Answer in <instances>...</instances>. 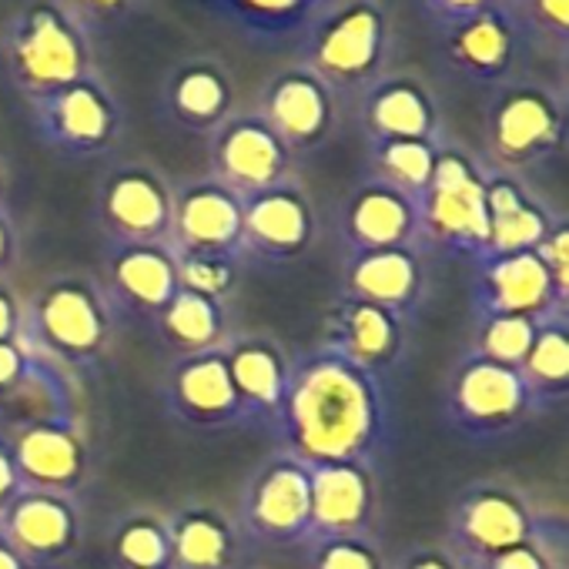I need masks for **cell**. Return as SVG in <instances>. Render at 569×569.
Returning a JSON list of instances; mask_svg holds the SVG:
<instances>
[{
  "label": "cell",
  "mask_w": 569,
  "mask_h": 569,
  "mask_svg": "<svg viewBox=\"0 0 569 569\" xmlns=\"http://www.w3.org/2000/svg\"><path fill=\"white\" fill-rule=\"evenodd\" d=\"M258 114L296 158L329 144L339 121V101L306 64H299L289 71H278L264 84Z\"/></svg>",
  "instance_id": "21"
},
{
  "label": "cell",
  "mask_w": 569,
  "mask_h": 569,
  "mask_svg": "<svg viewBox=\"0 0 569 569\" xmlns=\"http://www.w3.org/2000/svg\"><path fill=\"white\" fill-rule=\"evenodd\" d=\"M519 379L529 396L532 416L559 409L569 396V316L536 326L532 346L519 362Z\"/></svg>",
  "instance_id": "33"
},
{
  "label": "cell",
  "mask_w": 569,
  "mask_h": 569,
  "mask_svg": "<svg viewBox=\"0 0 569 569\" xmlns=\"http://www.w3.org/2000/svg\"><path fill=\"white\" fill-rule=\"evenodd\" d=\"M98 278L104 281L121 319H138L144 326H151L181 289L178 258L168 241H151V244L104 241Z\"/></svg>",
  "instance_id": "19"
},
{
  "label": "cell",
  "mask_w": 569,
  "mask_h": 569,
  "mask_svg": "<svg viewBox=\"0 0 569 569\" xmlns=\"http://www.w3.org/2000/svg\"><path fill=\"white\" fill-rule=\"evenodd\" d=\"M0 569H34L4 536H0Z\"/></svg>",
  "instance_id": "47"
},
{
  "label": "cell",
  "mask_w": 569,
  "mask_h": 569,
  "mask_svg": "<svg viewBox=\"0 0 569 569\" xmlns=\"http://www.w3.org/2000/svg\"><path fill=\"white\" fill-rule=\"evenodd\" d=\"M389 569H462L456 556L442 542H419L406 552H399Z\"/></svg>",
  "instance_id": "44"
},
{
  "label": "cell",
  "mask_w": 569,
  "mask_h": 569,
  "mask_svg": "<svg viewBox=\"0 0 569 569\" xmlns=\"http://www.w3.org/2000/svg\"><path fill=\"white\" fill-rule=\"evenodd\" d=\"M519 316L536 326L569 316V274L532 251L472 261V319Z\"/></svg>",
  "instance_id": "10"
},
{
  "label": "cell",
  "mask_w": 569,
  "mask_h": 569,
  "mask_svg": "<svg viewBox=\"0 0 569 569\" xmlns=\"http://www.w3.org/2000/svg\"><path fill=\"white\" fill-rule=\"evenodd\" d=\"M148 329L168 359L221 349L241 332L234 299H214L191 289H178V296Z\"/></svg>",
  "instance_id": "30"
},
{
  "label": "cell",
  "mask_w": 569,
  "mask_h": 569,
  "mask_svg": "<svg viewBox=\"0 0 569 569\" xmlns=\"http://www.w3.org/2000/svg\"><path fill=\"white\" fill-rule=\"evenodd\" d=\"M439 412L459 439L476 446L502 442L536 419L519 372L486 359L472 346H466L449 366Z\"/></svg>",
  "instance_id": "8"
},
{
  "label": "cell",
  "mask_w": 569,
  "mask_h": 569,
  "mask_svg": "<svg viewBox=\"0 0 569 569\" xmlns=\"http://www.w3.org/2000/svg\"><path fill=\"white\" fill-rule=\"evenodd\" d=\"M18 319H21V299L8 284H0V342H11L18 336Z\"/></svg>",
  "instance_id": "45"
},
{
  "label": "cell",
  "mask_w": 569,
  "mask_h": 569,
  "mask_svg": "<svg viewBox=\"0 0 569 569\" xmlns=\"http://www.w3.org/2000/svg\"><path fill=\"white\" fill-rule=\"evenodd\" d=\"M244 569H254V566H244Z\"/></svg>",
  "instance_id": "49"
},
{
  "label": "cell",
  "mask_w": 569,
  "mask_h": 569,
  "mask_svg": "<svg viewBox=\"0 0 569 569\" xmlns=\"http://www.w3.org/2000/svg\"><path fill=\"white\" fill-rule=\"evenodd\" d=\"M211 14L258 44L306 38L339 0H204Z\"/></svg>",
  "instance_id": "32"
},
{
  "label": "cell",
  "mask_w": 569,
  "mask_h": 569,
  "mask_svg": "<svg viewBox=\"0 0 569 569\" xmlns=\"http://www.w3.org/2000/svg\"><path fill=\"white\" fill-rule=\"evenodd\" d=\"M546 512L549 509L526 482L512 476H482L456 492L439 542L462 569H479L502 549L529 539Z\"/></svg>",
  "instance_id": "6"
},
{
  "label": "cell",
  "mask_w": 569,
  "mask_h": 569,
  "mask_svg": "<svg viewBox=\"0 0 569 569\" xmlns=\"http://www.w3.org/2000/svg\"><path fill=\"white\" fill-rule=\"evenodd\" d=\"M114 569H171L168 522L158 506H131L111 526Z\"/></svg>",
  "instance_id": "34"
},
{
  "label": "cell",
  "mask_w": 569,
  "mask_h": 569,
  "mask_svg": "<svg viewBox=\"0 0 569 569\" xmlns=\"http://www.w3.org/2000/svg\"><path fill=\"white\" fill-rule=\"evenodd\" d=\"M174 254L198 258H231L244 264L241 254V198L228 191L211 174L174 184L171 201V234Z\"/></svg>",
  "instance_id": "20"
},
{
  "label": "cell",
  "mask_w": 569,
  "mask_h": 569,
  "mask_svg": "<svg viewBox=\"0 0 569 569\" xmlns=\"http://www.w3.org/2000/svg\"><path fill=\"white\" fill-rule=\"evenodd\" d=\"M312 469V539L376 532L379 472L349 462H309Z\"/></svg>",
  "instance_id": "26"
},
{
  "label": "cell",
  "mask_w": 569,
  "mask_h": 569,
  "mask_svg": "<svg viewBox=\"0 0 569 569\" xmlns=\"http://www.w3.org/2000/svg\"><path fill=\"white\" fill-rule=\"evenodd\" d=\"M436 48L449 71H456L459 78H466L472 84H486V88H499V84L512 81L519 58L526 51L519 28L512 24L509 11L502 4L482 11L469 21L439 28Z\"/></svg>",
  "instance_id": "22"
},
{
  "label": "cell",
  "mask_w": 569,
  "mask_h": 569,
  "mask_svg": "<svg viewBox=\"0 0 569 569\" xmlns=\"http://www.w3.org/2000/svg\"><path fill=\"white\" fill-rule=\"evenodd\" d=\"M164 412L191 432H234L258 429L251 409L231 382L224 346L198 356L168 359L158 379Z\"/></svg>",
  "instance_id": "13"
},
{
  "label": "cell",
  "mask_w": 569,
  "mask_h": 569,
  "mask_svg": "<svg viewBox=\"0 0 569 569\" xmlns=\"http://www.w3.org/2000/svg\"><path fill=\"white\" fill-rule=\"evenodd\" d=\"M254 549H306L312 542V469L289 449H271L241 482L231 509Z\"/></svg>",
  "instance_id": "7"
},
{
  "label": "cell",
  "mask_w": 569,
  "mask_h": 569,
  "mask_svg": "<svg viewBox=\"0 0 569 569\" xmlns=\"http://www.w3.org/2000/svg\"><path fill=\"white\" fill-rule=\"evenodd\" d=\"M526 48L566 54L569 44V0H502Z\"/></svg>",
  "instance_id": "37"
},
{
  "label": "cell",
  "mask_w": 569,
  "mask_h": 569,
  "mask_svg": "<svg viewBox=\"0 0 569 569\" xmlns=\"http://www.w3.org/2000/svg\"><path fill=\"white\" fill-rule=\"evenodd\" d=\"M171 569H244L251 546L244 542L231 509L208 499H184L164 509Z\"/></svg>",
  "instance_id": "24"
},
{
  "label": "cell",
  "mask_w": 569,
  "mask_h": 569,
  "mask_svg": "<svg viewBox=\"0 0 569 569\" xmlns=\"http://www.w3.org/2000/svg\"><path fill=\"white\" fill-rule=\"evenodd\" d=\"M362 131L372 141H429L442 144V108L426 81L416 74L389 71L376 88H369L359 101Z\"/></svg>",
  "instance_id": "25"
},
{
  "label": "cell",
  "mask_w": 569,
  "mask_h": 569,
  "mask_svg": "<svg viewBox=\"0 0 569 569\" xmlns=\"http://www.w3.org/2000/svg\"><path fill=\"white\" fill-rule=\"evenodd\" d=\"M569 532H566V516L562 512H546L539 526L532 529L529 539L519 546L502 549L479 569H569Z\"/></svg>",
  "instance_id": "36"
},
{
  "label": "cell",
  "mask_w": 569,
  "mask_h": 569,
  "mask_svg": "<svg viewBox=\"0 0 569 569\" xmlns=\"http://www.w3.org/2000/svg\"><path fill=\"white\" fill-rule=\"evenodd\" d=\"M28 108L41 144L71 161L101 158L124 134V108L98 74Z\"/></svg>",
  "instance_id": "12"
},
{
  "label": "cell",
  "mask_w": 569,
  "mask_h": 569,
  "mask_svg": "<svg viewBox=\"0 0 569 569\" xmlns=\"http://www.w3.org/2000/svg\"><path fill=\"white\" fill-rule=\"evenodd\" d=\"M121 312L94 271L68 268L48 274L21 299L14 342L24 356L58 369L71 382L94 379L121 336Z\"/></svg>",
  "instance_id": "2"
},
{
  "label": "cell",
  "mask_w": 569,
  "mask_h": 569,
  "mask_svg": "<svg viewBox=\"0 0 569 569\" xmlns=\"http://www.w3.org/2000/svg\"><path fill=\"white\" fill-rule=\"evenodd\" d=\"M339 238L346 251H379V248H422V214L419 198L366 178L352 188L339 214ZM426 251V248H422Z\"/></svg>",
  "instance_id": "23"
},
{
  "label": "cell",
  "mask_w": 569,
  "mask_h": 569,
  "mask_svg": "<svg viewBox=\"0 0 569 569\" xmlns=\"http://www.w3.org/2000/svg\"><path fill=\"white\" fill-rule=\"evenodd\" d=\"M502 0H422L426 14L432 18L436 28H449V24H459V21H469L489 8H499Z\"/></svg>",
  "instance_id": "43"
},
{
  "label": "cell",
  "mask_w": 569,
  "mask_h": 569,
  "mask_svg": "<svg viewBox=\"0 0 569 569\" xmlns=\"http://www.w3.org/2000/svg\"><path fill=\"white\" fill-rule=\"evenodd\" d=\"M164 118L188 134H214L234 114V84L218 61H184L161 88Z\"/></svg>",
  "instance_id": "29"
},
{
  "label": "cell",
  "mask_w": 569,
  "mask_h": 569,
  "mask_svg": "<svg viewBox=\"0 0 569 569\" xmlns=\"http://www.w3.org/2000/svg\"><path fill=\"white\" fill-rule=\"evenodd\" d=\"M21 489H24V486H21L18 472H14V462H11L4 442H0V512H4V509L11 506V499H14Z\"/></svg>",
  "instance_id": "46"
},
{
  "label": "cell",
  "mask_w": 569,
  "mask_h": 569,
  "mask_svg": "<svg viewBox=\"0 0 569 569\" xmlns=\"http://www.w3.org/2000/svg\"><path fill=\"white\" fill-rule=\"evenodd\" d=\"M24 489L81 496L91 479L94 449L81 419L41 422L0 436Z\"/></svg>",
  "instance_id": "16"
},
{
  "label": "cell",
  "mask_w": 569,
  "mask_h": 569,
  "mask_svg": "<svg viewBox=\"0 0 569 569\" xmlns=\"http://www.w3.org/2000/svg\"><path fill=\"white\" fill-rule=\"evenodd\" d=\"M268 432L306 462H349L382 472L399 439L392 379L316 342L292 356L289 386Z\"/></svg>",
  "instance_id": "1"
},
{
  "label": "cell",
  "mask_w": 569,
  "mask_h": 569,
  "mask_svg": "<svg viewBox=\"0 0 569 569\" xmlns=\"http://www.w3.org/2000/svg\"><path fill=\"white\" fill-rule=\"evenodd\" d=\"M24 258V234L11 208H0V284H8Z\"/></svg>",
  "instance_id": "42"
},
{
  "label": "cell",
  "mask_w": 569,
  "mask_h": 569,
  "mask_svg": "<svg viewBox=\"0 0 569 569\" xmlns=\"http://www.w3.org/2000/svg\"><path fill=\"white\" fill-rule=\"evenodd\" d=\"M446 144V141H442ZM442 144H429V141H372L369 144V174L412 194L422 198L429 181H432V168L439 158Z\"/></svg>",
  "instance_id": "35"
},
{
  "label": "cell",
  "mask_w": 569,
  "mask_h": 569,
  "mask_svg": "<svg viewBox=\"0 0 569 569\" xmlns=\"http://www.w3.org/2000/svg\"><path fill=\"white\" fill-rule=\"evenodd\" d=\"M302 552L306 569H389L392 562L379 532L312 539Z\"/></svg>",
  "instance_id": "38"
},
{
  "label": "cell",
  "mask_w": 569,
  "mask_h": 569,
  "mask_svg": "<svg viewBox=\"0 0 569 569\" xmlns=\"http://www.w3.org/2000/svg\"><path fill=\"white\" fill-rule=\"evenodd\" d=\"M224 359L231 382L241 392L244 406L251 409L258 429L268 432L281 409L284 386H289L292 356H284V349L274 339L241 329L231 342H224Z\"/></svg>",
  "instance_id": "31"
},
{
  "label": "cell",
  "mask_w": 569,
  "mask_h": 569,
  "mask_svg": "<svg viewBox=\"0 0 569 569\" xmlns=\"http://www.w3.org/2000/svg\"><path fill=\"white\" fill-rule=\"evenodd\" d=\"M0 208H8V168H4V158H0Z\"/></svg>",
  "instance_id": "48"
},
{
  "label": "cell",
  "mask_w": 569,
  "mask_h": 569,
  "mask_svg": "<svg viewBox=\"0 0 569 569\" xmlns=\"http://www.w3.org/2000/svg\"><path fill=\"white\" fill-rule=\"evenodd\" d=\"M396 28L382 0H339L306 34V68L339 98L362 101L392 71Z\"/></svg>",
  "instance_id": "4"
},
{
  "label": "cell",
  "mask_w": 569,
  "mask_h": 569,
  "mask_svg": "<svg viewBox=\"0 0 569 569\" xmlns=\"http://www.w3.org/2000/svg\"><path fill=\"white\" fill-rule=\"evenodd\" d=\"M422 248L432 258L476 261L486 251V161L456 144H442L432 181L419 198Z\"/></svg>",
  "instance_id": "9"
},
{
  "label": "cell",
  "mask_w": 569,
  "mask_h": 569,
  "mask_svg": "<svg viewBox=\"0 0 569 569\" xmlns=\"http://www.w3.org/2000/svg\"><path fill=\"white\" fill-rule=\"evenodd\" d=\"M482 161L496 171L526 178L552 164L566 148L562 88L536 81H506L486 108Z\"/></svg>",
  "instance_id": "5"
},
{
  "label": "cell",
  "mask_w": 569,
  "mask_h": 569,
  "mask_svg": "<svg viewBox=\"0 0 569 569\" xmlns=\"http://www.w3.org/2000/svg\"><path fill=\"white\" fill-rule=\"evenodd\" d=\"M562 211H552L546 198H539L526 178L496 171L486 164V251L482 258L532 251L552 228L562 221ZM479 261V258H476Z\"/></svg>",
  "instance_id": "27"
},
{
  "label": "cell",
  "mask_w": 569,
  "mask_h": 569,
  "mask_svg": "<svg viewBox=\"0 0 569 569\" xmlns=\"http://www.w3.org/2000/svg\"><path fill=\"white\" fill-rule=\"evenodd\" d=\"M342 296L386 309L412 329L432 296V254L416 244L346 251Z\"/></svg>",
  "instance_id": "15"
},
{
  "label": "cell",
  "mask_w": 569,
  "mask_h": 569,
  "mask_svg": "<svg viewBox=\"0 0 569 569\" xmlns=\"http://www.w3.org/2000/svg\"><path fill=\"white\" fill-rule=\"evenodd\" d=\"M4 536L34 569H61L74 559L84 536L81 496L21 489L0 512Z\"/></svg>",
  "instance_id": "18"
},
{
  "label": "cell",
  "mask_w": 569,
  "mask_h": 569,
  "mask_svg": "<svg viewBox=\"0 0 569 569\" xmlns=\"http://www.w3.org/2000/svg\"><path fill=\"white\" fill-rule=\"evenodd\" d=\"M319 342L336 349L339 356L352 359L356 366L392 379V372L406 359L409 326L399 322L396 316H389L386 309L339 296Z\"/></svg>",
  "instance_id": "28"
},
{
  "label": "cell",
  "mask_w": 569,
  "mask_h": 569,
  "mask_svg": "<svg viewBox=\"0 0 569 569\" xmlns=\"http://www.w3.org/2000/svg\"><path fill=\"white\" fill-rule=\"evenodd\" d=\"M0 61L28 104L98 74L91 31L61 0H34L14 14L0 41Z\"/></svg>",
  "instance_id": "3"
},
{
  "label": "cell",
  "mask_w": 569,
  "mask_h": 569,
  "mask_svg": "<svg viewBox=\"0 0 569 569\" xmlns=\"http://www.w3.org/2000/svg\"><path fill=\"white\" fill-rule=\"evenodd\" d=\"M319 208L296 174L241 198L244 264L292 268L312 254V248L319 244Z\"/></svg>",
  "instance_id": "11"
},
{
  "label": "cell",
  "mask_w": 569,
  "mask_h": 569,
  "mask_svg": "<svg viewBox=\"0 0 569 569\" xmlns=\"http://www.w3.org/2000/svg\"><path fill=\"white\" fill-rule=\"evenodd\" d=\"M174 184L151 161L114 164L98 188V224L104 241L151 244L171 234Z\"/></svg>",
  "instance_id": "14"
},
{
  "label": "cell",
  "mask_w": 569,
  "mask_h": 569,
  "mask_svg": "<svg viewBox=\"0 0 569 569\" xmlns=\"http://www.w3.org/2000/svg\"><path fill=\"white\" fill-rule=\"evenodd\" d=\"M61 4L88 28H111L118 24L121 18H128L134 11L138 0H61Z\"/></svg>",
  "instance_id": "41"
},
{
  "label": "cell",
  "mask_w": 569,
  "mask_h": 569,
  "mask_svg": "<svg viewBox=\"0 0 569 569\" xmlns=\"http://www.w3.org/2000/svg\"><path fill=\"white\" fill-rule=\"evenodd\" d=\"M472 322H476V336L469 346L499 366L519 369L522 356L532 346L536 322L519 319V316H489V319H472Z\"/></svg>",
  "instance_id": "39"
},
{
  "label": "cell",
  "mask_w": 569,
  "mask_h": 569,
  "mask_svg": "<svg viewBox=\"0 0 569 569\" xmlns=\"http://www.w3.org/2000/svg\"><path fill=\"white\" fill-rule=\"evenodd\" d=\"M178 258V278L181 289L214 296V299H234L241 281V261L231 258H198V254H174Z\"/></svg>",
  "instance_id": "40"
},
{
  "label": "cell",
  "mask_w": 569,
  "mask_h": 569,
  "mask_svg": "<svg viewBox=\"0 0 569 569\" xmlns=\"http://www.w3.org/2000/svg\"><path fill=\"white\" fill-rule=\"evenodd\" d=\"M292 161L289 148L258 111H234L214 134H208V174L238 198L292 178Z\"/></svg>",
  "instance_id": "17"
}]
</instances>
